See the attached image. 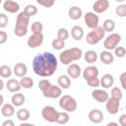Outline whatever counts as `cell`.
<instances>
[{
    "mask_svg": "<svg viewBox=\"0 0 126 126\" xmlns=\"http://www.w3.org/2000/svg\"><path fill=\"white\" fill-rule=\"evenodd\" d=\"M30 18L24 11L19 13L16 20V26L14 29V33L17 36H24L28 32V25L30 22Z\"/></svg>",
    "mask_w": 126,
    "mask_h": 126,
    "instance_id": "4",
    "label": "cell"
},
{
    "mask_svg": "<svg viewBox=\"0 0 126 126\" xmlns=\"http://www.w3.org/2000/svg\"><path fill=\"white\" fill-rule=\"evenodd\" d=\"M17 117L21 121H27L30 118V111L27 108H20L17 111Z\"/></svg>",
    "mask_w": 126,
    "mask_h": 126,
    "instance_id": "30",
    "label": "cell"
},
{
    "mask_svg": "<svg viewBox=\"0 0 126 126\" xmlns=\"http://www.w3.org/2000/svg\"><path fill=\"white\" fill-rule=\"evenodd\" d=\"M121 41V35L119 33H110L103 41V46L106 48V50H112L114 49L118 43Z\"/></svg>",
    "mask_w": 126,
    "mask_h": 126,
    "instance_id": "7",
    "label": "cell"
},
{
    "mask_svg": "<svg viewBox=\"0 0 126 126\" xmlns=\"http://www.w3.org/2000/svg\"><path fill=\"white\" fill-rule=\"evenodd\" d=\"M37 4L45 7V8H50L54 5V2L55 0H36Z\"/></svg>",
    "mask_w": 126,
    "mask_h": 126,
    "instance_id": "40",
    "label": "cell"
},
{
    "mask_svg": "<svg viewBox=\"0 0 126 126\" xmlns=\"http://www.w3.org/2000/svg\"><path fill=\"white\" fill-rule=\"evenodd\" d=\"M82 56H83V51L81 48L72 47L70 49H66L63 52H61L59 55V59L62 64L68 65V64H71L73 61L81 59Z\"/></svg>",
    "mask_w": 126,
    "mask_h": 126,
    "instance_id": "3",
    "label": "cell"
},
{
    "mask_svg": "<svg viewBox=\"0 0 126 126\" xmlns=\"http://www.w3.org/2000/svg\"><path fill=\"white\" fill-rule=\"evenodd\" d=\"M57 59L51 52H42L37 54L32 60V70L40 77L52 76L57 69Z\"/></svg>",
    "mask_w": 126,
    "mask_h": 126,
    "instance_id": "1",
    "label": "cell"
},
{
    "mask_svg": "<svg viewBox=\"0 0 126 126\" xmlns=\"http://www.w3.org/2000/svg\"><path fill=\"white\" fill-rule=\"evenodd\" d=\"M102 29L104 30L105 32H113L114 29H115V23H114V21H113V20H110V19L105 20V21L103 22V24H102Z\"/></svg>",
    "mask_w": 126,
    "mask_h": 126,
    "instance_id": "29",
    "label": "cell"
},
{
    "mask_svg": "<svg viewBox=\"0 0 126 126\" xmlns=\"http://www.w3.org/2000/svg\"><path fill=\"white\" fill-rule=\"evenodd\" d=\"M51 45L54 49L56 50H61L64 46H65V42L64 40L62 39H59V38H56V39H53L52 42H51Z\"/></svg>",
    "mask_w": 126,
    "mask_h": 126,
    "instance_id": "36",
    "label": "cell"
},
{
    "mask_svg": "<svg viewBox=\"0 0 126 126\" xmlns=\"http://www.w3.org/2000/svg\"><path fill=\"white\" fill-rule=\"evenodd\" d=\"M1 2H2V0H0V4H1Z\"/></svg>",
    "mask_w": 126,
    "mask_h": 126,
    "instance_id": "51",
    "label": "cell"
},
{
    "mask_svg": "<svg viewBox=\"0 0 126 126\" xmlns=\"http://www.w3.org/2000/svg\"><path fill=\"white\" fill-rule=\"evenodd\" d=\"M27 72H28V67L24 63H17L14 66V74L17 77L22 78L27 74Z\"/></svg>",
    "mask_w": 126,
    "mask_h": 126,
    "instance_id": "21",
    "label": "cell"
},
{
    "mask_svg": "<svg viewBox=\"0 0 126 126\" xmlns=\"http://www.w3.org/2000/svg\"><path fill=\"white\" fill-rule=\"evenodd\" d=\"M38 88L42 92L43 95L45 97L49 98H57L62 94V90L60 87L54 86L50 84V82L46 79L40 80L38 82Z\"/></svg>",
    "mask_w": 126,
    "mask_h": 126,
    "instance_id": "2",
    "label": "cell"
},
{
    "mask_svg": "<svg viewBox=\"0 0 126 126\" xmlns=\"http://www.w3.org/2000/svg\"><path fill=\"white\" fill-rule=\"evenodd\" d=\"M69 114L67 113V111H62V112H58L57 117H56V123L58 124H66L69 122Z\"/></svg>",
    "mask_w": 126,
    "mask_h": 126,
    "instance_id": "27",
    "label": "cell"
},
{
    "mask_svg": "<svg viewBox=\"0 0 126 126\" xmlns=\"http://www.w3.org/2000/svg\"><path fill=\"white\" fill-rule=\"evenodd\" d=\"M2 126H15V123H14L13 120L8 119V120H6V121H4L2 123Z\"/></svg>",
    "mask_w": 126,
    "mask_h": 126,
    "instance_id": "46",
    "label": "cell"
},
{
    "mask_svg": "<svg viewBox=\"0 0 126 126\" xmlns=\"http://www.w3.org/2000/svg\"><path fill=\"white\" fill-rule=\"evenodd\" d=\"M55 1H56V0H55Z\"/></svg>",
    "mask_w": 126,
    "mask_h": 126,
    "instance_id": "52",
    "label": "cell"
},
{
    "mask_svg": "<svg viewBox=\"0 0 126 126\" xmlns=\"http://www.w3.org/2000/svg\"><path fill=\"white\" fill-rule=\"evenodd\" d=\"M110 125H114V126H118V124H117L116 122H109V123L107 124V126H110Z\"/></svg>",
    "mask_w": 126,
    "mask_h": 126,
    "instance_id": "49",
    "label": "cell"
},
{
    "mask_svg": "<svg viewBox=\"0 0 126 126\" xmlns=\"http://www.w3.org/2000/svg\"><path fill=\"white\" fill-rule=\"evenodd\" d=\"M119 124L121 126H125L126 125V114H122L119 117Z\"/></svg>",
    "mask_w": 126,
    "mask_h": 126,
    "instance_id": "45",
    "label": "cell"
},
{
    "mask_svg": "<svg viewBox=\"0 0 126 126\" xmlns=\"http://www.w3.org/2000/svg\"><path fill=\"white\" fill-rule=\"evenodd\" d=\"M99 59L100 61L105 64V65H109L114 61V57L112 55V53L109 50H104L99 54Z\"/></svg>",
    "mask_w": 126,
    "mask_h": 126,
    "instance_id": "20",
    "label": "cell"
},
{
    "mask_svg": "<svg viewBox=\"0 0 126 126\" xmlns=\"http://www.w3.org/2000/svg\"><path fill=\"white\" fill-rule=\"evenodd\" d=\"M43 42V34L42 32L39 33H32L29 39H28V46L31 48H36L38 46H40Z\"/></svg>",
    "mask_w": 126,
    "mask_h": 126,
    "instance_id": "10",
    "label": "cell"
},
{
    "mask_svg": "<svg viewBox=\"0 0 126 126\" xmlns=\"http://www.w3.org/2000/svg\"><path fill=\"white\" fill-rule=\"evenodd\" d=\"M92 96L94 99H95L98 102H105L107 100V98L109 97L107 92L100 90V89H95L93 91L92 93Z\"/></svg>",
    "mask_w": 126,
    "mask_h": 126,
    "instance_id": "13",
    "label": "cell"
},
{
    "mask_svg": "<svg viewBox=\"0 0 126 126\" xmlns=\"http://www.w3.org/2000/svg\"><path fill=\"white\" fill-rule=\"evenodd\" d=\"M3 8L5 11L9 12V13H17L19 10H20V5L18 2L16 1H13V0H6L4 3H3Z\"/></svg>",
    "mask_w": 126,
    "mask_h": 126,
    "instance_id": "15",
    "label": "cell"
},
{
    "mask_svg": "<svg viewBox=\"0 0 126 126\" xmlns=\"http://www.w3.org/2000/svg\"><path fill=\"white\" fill-rule=\"evenodd\" d=\"M84 58L88 63H94L97 60V54L94 50H88L84 54Z\"/></svg>",
    "mask_w": 126,
    "mask_h": 126,
    "instance_id": "28",
    "label": "cell"
},
{
    "mask_svg": "<svg viewBox=\"0 0 126 126\" xmlns=\"http://www.w3.org/2000/svg\"><path fill=\"white\" fill-rule=\"evenodd\" d=\"M24 12L29 16V17H32V16H34L36 15L37 13V8L34 6V5H27L24 9Z\"/></svg>",
    "mask_w": 126,
    "mask_h": 126,
    "instance_id": "33",
    "label": "cell"
},
{
    "mask_svg": "<svg viewBox=\"0 0 126 126\" xmlns=\"http://www.w3.org/2000/svg\"><path fill=\"white\" fill-rule=\"evenodd\" d=\"M120 100L119 99H116L114 97H108L107 100L105 101L106 104H105V107H106V110L109 114H116L119 110V106H120Z\"/></svg>",
    "mask_w": 126,
    "mask_h": 126,
    "instance_id": "11",
    "label": "cell"
},
{
    "mask_svg": "<svg viewBox=\"0 0 126 126\" xmlns=\"http://www.w3.org/2000/svg\"><path fill=\"white\" fill-rule=\"evenodd\" d=\"M125 81H126V72H123L120 75V83H121L122 89H124V90H126V83H125Z\"/></svg>",
    "mask_w": 126,
    "mask_h": 126,
    "instance_id": "44",
    "label": "cell"
},
{
    "mask_svg": "<svg viewBox=\"0 0 126 126\" xmlns=\"http://www.w3.org/2000/svg\"><path fill=\"white\" fill-rule=\"evenodd\" d=\"M87 83L90 87H93V88H96L99 86V79L97 77H94V78H91L89 80H87Z\"/></svg>",
    "mask_w": 126,
    "mask_h": 126,
    "instance_id": "41",
    "label": "cell"
},
{
    "mask_svg": "<svg viewBox=\"0 0 126 126\" xmlns=\"http://www.w3.org/2000/svg\"><path fill=\"white\" fill-rule=\"evenodd\" d=\"M113 83H114V78L110 74L103 75L101 77V79L99 80V85H101V87L104 88V89H108V88L112 87Z\"/></svg>",
    "mask_w": 126,
    "mask_h": 126,
    "instance_id": "18",
    "label": "cell"
},
{
    "mask_svg": "<svg viewBox=\"0 0 126 126\" xmlns=\"http://www.w3.org/2000/svg\"><path fill=\"white\" fill-rule=\"evenodd\" d=\"M8 22H9L8 16H6L3 13H0V28L1 29L2 28H5L8 25Z\"/></svg>",
    "mask_w": 126,
    "mask_h": 126,
    "instance_id": "42",
    "label": "cell"
},
{
    "mask_svg": "<svg viewBox=\"0 0 126 126\" xmlns=\"http://www.w3.org/2000/svg\"><path fill=\"white\" fill-rule=\"evenodd\" d=\"M116 2H119V3H122V2H124L125 0H115Z\"/></svg>",
    "mask_w": 126,
    "mask_h": 126,
    "instance_id": "50",
    "label": "cell"
},
{
    "mask_svg": "<svg viewBox=\"0 0 126 126\" xmlns=\"http://www.w3.org/2000/svg\"><path fill=\"white\" fill-rule=\"evenodd\" d=\"M122 96H123V94H122V91L119 88L115 87L111 90V97H114V98L120 100L122 98Z\"/></svg>",
    "mask_w": 126,
    "mask_h": 126,
    "instance_id": "38",
    "label": "cell"
},
{
    "mask_svg": "<svg viewBox=\"0 0 126 126\" xmlns=\"http://www.w3.org/2000/svg\"><path fill=\"white\" fill-rule=\"evenodd\" d=\"M114 53H115V55L117 56V57H124L125 56V54H126V49H125V47L124 46H116L115 48H114Z\"/></svg>",
    "mask_w": 126,
    "mask_h": 126,
    "instance_id": "39",
    "label": "cell"
},
{
    "mask_svg": "<svg viewBox=\"0 0 126 126\" xmlns=\"http://www.w3.org/2000/svg\"><path fill=\"white\" fill-rule=\"evenodd\" d=\"M59 106L67 112H74L77 109V101L71 95L66 94L59 99Z\"/></svg>",
    "mask_w": 126,
    "mask_h": 126,
    "instance_id": "6",
    "label": "cell"
},
{
    "mask_svg": "<svg viewBox=\"0 0 126 126\" xmlns=\"http://www.w3.org/2000/svg\"><path fill=\"white\" fill-rule=\"evenodd\" d=\"M6 88L11 93H18L22 87H21V84L19 81L15 80V79H10L6 83Z\"/></svg>",
    "mask_w": 126,
    "mask_h": 126,
    "instance_id": "19",
    "label": "cell"
},
{
    "mask_svg": "<svg viewBox=\"0 0 126 126\" xmlns=\"http://www.w3.org/2000/svg\"><path fill=\"white\" fill-rule=\"evenodd\" d=\"M57 83H58V86L61 89H68L71 86V80H70V77L68 75L59 76V78L57 80Z\"/></svg>",
    "mask_w": 126,
    "mask_h": 126,
    "instance_id": "26",
    "label": "cell"
},
{
    "mask_svg": "<svg viewBox=\"0 0 126 126\" xmlns=\"http://www.w3.org/2000/svg\"><path fill=\"white\" fill-rule=\"evenodd\" d=\"M4 88V82L2 81V79H0V91H2Z\"/></svg>",
    "mask_w": 126,
    "mask_h": 126,
    "instance_id": "47",
    "label": "cell"
},
{
    "mask_svg": "<svg viewBox=\"0 0 126 126\" xmlns=\"http://www.w3.org/2000/svg\"><path fill=\"white\" fill-rule=\"evenodd\" d=\"M98 22H99V19H98V16L95 13H94V12L86 13V15H85V23H86L88 28H90V29L96 28L98 26Z\"/></svg>",
    "mask_w": 126,
    "mask_h": 126,
    "instance_id": "9",
    "label": "cell"
},
{
    "mask_svg": "<svg viewBox=\"0 0 126 126\" xmlns=\"http://www.w3.org/2000/svg\"><path fill=\"white\" fill-rule=\"evenodd\" d=\"M1 114L4 117H11L15 114V107L11 103H5L1 107Z\"/></svg>",
    "mask_w": 126,
    "mask_h": 126,
    "instance_id": "22",
    "label": "cell"
},
{
    "mask_svg": "<svg viewBox=\"0 0 126 126\" xmlns=\"http://www.w3.org/2000/svg\"><path fill=\"white\" fill-rule=\"evenodd\" d=\"M105 35V32L104 30L102 29V27H96L94 29H92V32H90L87 36H86V40L89 44L91 45H94V44H96L98 43Z\"/></svg>",
    "mask_w": 126,
    "mask_h": 126,
    "instance_id": "5",
    "label": "cell"
},
{
    "mask_svg": "<svg viewBox=\"0 0 126 126\" xmlns=\"http://www.w3.org/2000/svg\"><path fill=\"white\" fill-rule=\"evenodd\" d=\"M67 75L70 78L77 79L81 75V67L78 64H71L67 68Z\"/></svg>",
    "mask_w": 126,
    "mask_h": 126,
    "instance_id": "17",
    "label": "cell"
},
{
    "mask_svg": "<svg viewBox=\"0 0 126 126\" xmlns=\"http://www.w3.org/2000/svg\"><path fill=\"white\" fill-rule=\"evenodd\" d=\"M25 100H26V97L21 93H15V94H13V96L11 98L12 104L14 106H21V105H23L25 103Z\"/></svg>",
    "mask_w": 126,
    "mask_h": 126,
    "instance_id": "25",
    "label": "cell"
},
{
    "mask_svg": "<svg viewBox=\"0 0 126 126\" xmlns=\"http://www.w3.org/2000/svg\"><path fill=\"white\" fill-rule=\"evenodd\" d=\"M89 119L94 124H98L103 120V113L99 109H93L89 112Z\"/></svg>",
    "mask_w": 126,
    "mask_h": 126,
    "instance_id": "14",
    "label": "cell"
},
{
    "mask_svg": "<svg viewBox=\"0 0 126 126\" xmlns=\"http://www.w3.org/2000/svg\"><path fill=\"white\" fill-rule=\"evenodd\" d=\"M68 37H69V32H68L66 29L61 28V29H59V30L57 31V38L62 39V40L65 41Z\"/></svg>",
    "mask_w": 126,
    "mask_h": 126,
    "instance_id": "35",
    "label": "cell"
},
{
    "mask_svg": "<svg viewBox=\"0 0 126 126\" xmlns=\"http://www.w3.org/2000/svg\"><path fill=\"white\" fill-rule=\"evenodd\" d=\"M8 39V35L5 32L0 31V44H4Z\"/></svg>",
    "mask_w": 126,
    "mask_h": 126,
    "instance_id": "43",
    "label": "cell"
},
{
    "mask_svg": "<svg viewBox=\"0 0 126 126\" xmlns=\"http://www.w3.org/2000/svg\"><path fill=\"white\" fill-rule=\"evenodd\" d=\"M12 75V70L8 65L0 66V76L2 78H9Z\"/></svg>",
    "mask_w": 126,
    "mask_h": 126,
    "instance_id": "32",
    "label": "cell"
},
{
    "mask_svg": "<svg viewBox=\"0 0 126 126\" xmlns=\"http://www.w3.org/2000/svg\"><path fill=\"white\" fill-rule=\"evenodd\" d=\"M71 35L75 40H81L84 37V30L81 26H74L71 30Z\"/></svg>",
    "mask_w": 126,
    "mask_h": 126,
    "instance_id": "24",
    "label": "cell"
},
{
    "mask_svg": "<svg viewBox=\"0 0 126 126\" xmlns=\"http://www.w3.org/2000/svg\"><path fill=\"white\" fill-rule=\"evenodd\" d=\"M115 13H116L117 16H119L121 18L125 17L126 16V5L125 4H121V5L117 6L116 9H115Z\"/></svg>",
    "mask_w": 126,
    "mask_h": 126,
    "instance_id": "37",
    "label": "cell"
},
{
    "mask_svg": "<svg viewBox=\"0 0 126 126\" xmlns=\"http://www.w3.org/2000/svg\"><path fill=\"white\" fill-rule=\"evenodd\" d=\"M57 114H58V111L51 105H46L41 110V115L43 119L48 122H55Z\"/></svg>",
    "mask_w": 126,
    "mask_h": 126,
    "instance_id": "8",
    "label": "cell"
},
{
    "mask_svg": "<svg viewBox=\"0 0 126 126\" xmlns=\"http://www.w3.org/2000/svg\"><path fill=\"white\" fill-rule=\"evenodd\" d=\"M21 87L24 89H31L33 86V80L30 77H22L21 81H20Z\"/></svg>",
    "mask_w": 126,
    "mask_h": 126,
    "instance_id": "31",
    "label": "cell"
},
{
    "mask_svg": "<svg viewBox=\"0 0 126 126\" xmlns=\"http://www.w3.org/2000/svg\"><path fill=\"white\" fill-rule=\"evenodd\" d=\"M83 76H84V79L86 81L91 79V78L97 77L98 76V69L95 66H88L83 71Z\"/></svg>",
    "mask_w": 126,
    "mask_h": 126,
    "instance_id": "16",
    "label": "cell"
},
{
    "mask_svg": "<svg viewBox=\"0 0 126 126\" xmlns=\"http://www.w3.org/2000/svg\"><path fill=\"white\" fill-rule=\"evenodd\" d=\"M42 30H43V26H42V24L40 22L35 21V22H33L32 24V33H39V32H42Z\"/></svg>",
    "mask_w": 126,
    "mask_h": 126,
    "instance_id": "34",
    "label": "cell"
},
{
    "mask_svg": "<svg viewBox=\"0 0 126 126\" xmlns=\"http://www.w3.org/2000/svg\"><path fill=\"white\" fill-rule=\"evenodd\" d=\"M82 10L81 8H79L78 6H73L71 7L69 10H68V16L71 20H79L81 17H82Z\"/></svg>",
    "mask_w": 126,
    "mask_h": 126,
    "instance_id": "23",
    "label": "cell"
},
{
    "mask_svg": "<svg viewBox=\"0 0 126 126\" xmlns=\"http://www.w3.org/2000/svg\"><path fill=\"white\" fill-rule=\"evenodd\" d=\"M3 102H4V97L0 94V106H2V105H3Z\"/></svg>",
    "mask_w": 126,
    "mask_h": 126,
    "instance_id": "48",
    "label": "cell"
},
{
    "mask_svg": "<svg viewBox=\"0 0 126 126\" xmlns=\"http://www.w3.org/2000/svg\"><path fill=\"white\" fill-rule=\"evenodd\" d=\"M108 8H109V1L108 0H96L93 5V9H94L95 14L104 13Z\"/></svg>",
    "mask_w": 126,
    "mask_h": 126,
    "instance_id": "12",
    "label": "cell"
}]
</instances>
